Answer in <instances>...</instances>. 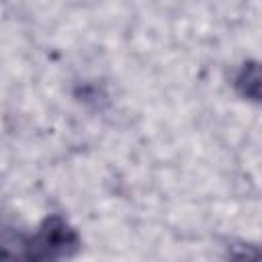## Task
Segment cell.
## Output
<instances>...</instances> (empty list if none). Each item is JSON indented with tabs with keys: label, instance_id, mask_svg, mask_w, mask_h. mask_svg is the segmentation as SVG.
Wrapping results in <instances>:
<instances>
[{
	"label": "cell",
	"instance_id": "1",
	"mask_svg": "<svg viewBox=\"0 0 262 262\" xmlns=\"http://www.w3.org/2000/svg\"><path fill=\"white\" fill-rule=\"evenodd\" d=\"M80 248V233L61 215H47L35 233L0 229V262H59L76 256Z\"/></svg>",
	"mask_w": 262,
	"mask_h": 262
},
{
	"label": "cell",
	"instance_id": "3",
	"mask_svg": "<svg viewBox=\"0 0 262 262\" xmlns=\"http://www.w3.org/2000/svg\"><path fill=\"white\" fill-rule=\"evenodd\" d=\"M227 262H260V252L256 244H233L227 250Z\"/></svg>",
	"mask_w": 262,
	"mask_h": 262
},
{
	"label": "cell",
	"instance_id": "2",
	"mask_svg": "<svg viewBox=\"0 0 262 262\" xmlns=\"http://www.w3.org/2000/svg\"><path fill=\"white\" fill-rule=\"evenodd\" d=\"M233 86L242 98H248L252 102L260 100V70L258 61H244L242 68L235 74Z\"/></svg>",
	"mask_w": 262,
	"mask_h": 262
}]
</instances>
